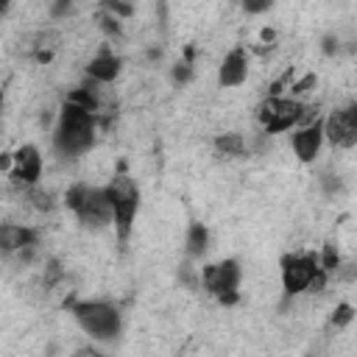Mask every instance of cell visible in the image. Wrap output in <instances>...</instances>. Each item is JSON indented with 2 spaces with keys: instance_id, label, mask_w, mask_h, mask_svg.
Masks as SVG:
<instances>
[{
  "instance_id": "obj_1",
  "label": "cell",
  "mask_w": 357,
  "mask_h": 357,
  "mask_svg": "<svg viewBox=\"0 0 357 357\" xmlns=\"http://www.w3.org/2000/svg\"><path fill=\"white\" fill-rule=\"evenodd\" d=\"M98 137V117L78 100H64L56 126H53V151L61 159H78L92 151Z\"/></svg>"
},
{
  "instance_id": "obj_2",
  "label": "cell",
  "mask_w": 357,
  "mask_h": 357,
  "mask_svg": "<svg viewBox=\"0 0 357 357\" xmlns=\"http://www.w3.org/2000/svg\"><path fill=\"white\" fill-rule=\"evenodd\" d=\"M64 206L75 215L84 229H106L112 226V204L106 184H86L75 181L64 192Z\"/></svg>"
},
{
  "instance_id": "obj_3",
  "label": "cell",
  "mask_w": 357,
  "mask_h": 357,
  "mask_svg": "<svg viewBox=\"0 0 357 357\" xmlns=\"http://www.w3.org/2000/svg\"><path fill=\"white\" fill-rule=\"evenodd\" d=\"M70 312H73L75 324L81 326V332L98 343H112L123 335V312L112 301H100V298L73 301Z\"/></svg>"
},
{
  "instance_id": "obj_4",
  "label": "cell",
  "mask_w": 357,
  "mask_h": 357,
  "mask_svg": "<svg viewBox=\"0 0 357 357\" xmlns=\"http://www.w3.org/2000/svg\"><path fill=\"white\" fill-rule=\"evenodd\" d=\"M326 271L321 268V257L312 251H290L279 259V279L284 296H301L307 290H321L326 282Z\"/></svg>"
},
{
  "instance_id": "obj_5",
  "label": "cell",
  "mask_w": 357,
  "mask_h": 357,
  "mask_svg": "<svg viewBox=\"0 0 357 357\" xmlns=\"http://www.w3.org/2000/svg\"><path fill=\"white\" fill-rule=\"evenodd\" d=\"M106 192H109V204H112V229H114L117 240L126 243L134 231V220H137L139 204H142L139 184L128 173L120 170L112 181H106Z\"/></svg>"
},
{
  "instance_id": "obj_6",
  "label": "cell",
  "mask_w": 357,
  "mask_h": 357,
  "mask_svg": "<svg viewBox=\"0 0 357 357\" xmlns=\"http://www.w3.org/2000/svg\"><path fill=\"white\" fill-rule=\"evenodd\" d=\"M304 100H296L290 95H268L257 106V123L262 134H284L301 126L304 117Z\"/></svg>"
},
{
  "instance_id": "obj_7",
  "label": "cell",
  "mask_w": 357,
  "mask_h": 357,
  "mask_svg": "<svg viewBox=\"0 0 357 357\" xmlns=\"http://www.w3.org/2000/svg\"><path fill=\"white\" fill-rule=\"evenodd\" d=\"M240 282H243V268L237 259H220L212 262L201 271V284L209 296H215L223 307L237 304L240 298Z\"/></svg>"
},
{
  "instance_id": "obj_8",
  "label": "cell",
  "mask_w": 357,
  "mask_h": 357,
  "mask_svg": "<svg viewBox=\"0 0 357 357\" xmlns=\"http://www.w3.org/2000/svg\"><path fill=\"white\" fill-rule=\"evenodd\" d=\"M324 131H326V142L332 148H354L357 145V100L335 106L332 112L324 114Z\"/></svg>"
},
{
  "instance_id": "obj_9",
  "label": "cell",
  "mask_w": 357,
  "mask_h": 357,
  "mask_svg": "<svg viewBox=\"0 0 357 357\" xmlns=\"http://www.w3.org/2000/svg\"><path fill=\"white\" fill-rule=\"evenodd\" d=\"M324 145H326L324 117H321V120H315V123H310V126H298V128H293V131H290V148H293L296 159H298V162H304V165L315 162Z\"/></svg>"
},
{
  "instance_id": "obj_10",
  "label": "cell",
  "mask_w": 357,
  "mask_h": 357,
  "mask_svg": "<svg viewBox=\"0 0 357 357\" xmlns=\"http://www.w3.org/2000/svg\"><path fill=\"white\" fill-rule=\"evenodd\" d=\"M42 153L36 145H20L11 156V167H8V176L22 184V190L28 187H39V178H42Z\"/></svg>"
},
{
  "instance_id": "obj_11",
  "label": "cell",
  "mask_w": 357,
  "mask_h": 357,
  "mask_svg": "<svg viewBox=\"0 0 357 357\" xmlns=\"http://www.w3.org/2000/svg\"><path fill=\"white\" fill-rule=\"evenodd\" d=\"M248 64H251L248 50H245V47H231V50L223 56L220 67H218V84H220L223 89L240 86V84L248 78Z\"/></svg>"
},
{
  "instance_id": "obj_12",
  "label": "cell",
  "mask_w": 357,
  "mask_h": 357,
  "mask_svg": "<svg viewBox=\"0 0 357 357\" xmlns=\"http://www.w3.org/2000/svg\"><path fill=\"white\" fill-rule=\"evenodd\" d=\"M36 243H39V231L25 223H3L0 226V248L6 257L36 248Z\"/></svg>"
},
{
  "instance_id": "obj_13",
  "label": "cell",
  "mask_w": 357,
  "mask_h": 357,
  "mask_svg": "<svg viewBox=\"0 0 357 357\" xmlns=\"http://www.w3.org/2000/svg\"><path fill=\"white\" fill-rule=\"evenodd\" d=\"M120 70H123V59H120L117 53H112V50H103V53H98V56L89 59V64H86V78H89L92 84L103 86V84H112V81L120 75Z\"/></svg>"
},
{
  "instance_id": "obj_14",
  "label": "cell",
  "mask_w": 357,
  "mask_h": 357,
  "mask_svg": "<svg viewBox=\"0 0 357 357\" xmlns=\"http://www.w3.org/2000/svg\"><path fill=\"white\" fill-rule=\"evenodd\" d=\"M215 151H218V156H223V159H240V156L248 153V142H245L243 134L226 131V134H218V137H215Z\"/></svg>"
},
{
  "instance_id": "obj_15",
  "label": "cell",
  "mask_w": 357,
  "mask_h": 357,
  "mask_svg": "<svg viewBox=\"0 0 357 357\" xmlns=\"http://www.w3.org/2000/svg\"><path fill=\"white\" fill-rule=\"evenodd\" d=\"M206 245H209V229L204 223H190V229H187V254L192 259H198V257H204Z\"/></svg>"
},
{
  "instance_id": "obj_16",
  "label": "cell",
  "mask_w": 357,
  "mask_h": 357,
  "mask_svg": "<svg viewBox=\"0 0 357 357\" xmlns=\"http://www.w3.org/2000/svg\"><path fill=\"white\" fill-rule=\"evenodd\" d=\"M25 192H28V198L33 201L36 209H42V212H50V209H53V195H50L47 190H42V187H28Z\"/></svg>"
},
{
  "instance_id": "obj_17",
  "label": "cell",
  "mask_w": 357,
  "mask_h": 357,
  "mask_svg": "<svg viewBox=\"0 0 357 357\" xmlns=\"http://www.w3.org/2000/svg\"><path fill=\"white\" fill-rule=\"evenodd\" d=\"M318 257H321V268H324L326 273H332V271L337 268V262H340V257H337V251H335V245H332V243H326L324 254H318Z\"/></svg>"
},
{
  "instance_id": "obj_18",
  "label": "cell",
  "mask_w": 357,
  "mask_h": 357,
  "mask_svg": "<svg viewBox=\"0 0 357 357\" xmlns=\"http://www.w3.org/2000/svg\"><path fill=\"white\" fill-rule=\"evenodd\" d=\"M310 86H315V75L310 73V75H304L301 81H296V84H290L287 89H290V98H296L298 100V95H304V92H310Z\"/></svg>"
},
{
  "instance_id": "obj_19",
  "label": "cell",
  "mask_w": 357,
  "mask_h": 357,
  "mask_svg": "<svg viewBox=\"0 0 357 357\" xmlns=\"http://www.w3.org/2000/svg\"><path fill=\"white\" fill-rule=\"evenodd\" d=\"M351 318H354V307H351V304H337V310H335V315H332V324H335V326H346Z\"/></svg>"
},
{
  "instance_id": "obj_20",
  "label": "cell",
  "mask_w": 357,
  "mask_h": 357,
  "mask_svg": "<svg viewBox=\"0 0 357 357\" xmlns=\"http://www.w3.org/2000/svg\"><path fill=\"white\" fill-rule=\"evenodd\" d=\"M70 3H59V6H53V17H59V14H70Z\"/></svg>"
},
{
  "instance_id": "obj_21",
  "label": "cell",
  "mask_w": 357,
  "mask_h": 357,
  "mask_svg": "<svg viewBox=\"0 0 357 357\" xmlns=\"http://www.w3.org/2000/svg\"><path fill=\"white\" fill-rule=\"evenodd\" d=\"M268 3H245V11H265Z\"/></svg>"
},
{
  "instance_id": "obj_22",
  "label": "cell",
  "mask_w": 357,
  "mask_h": 357,
  "mask_svg": "<svg viewBox=\"0 0 357 357\" xmlns=\"http://www.w3.org/2000/svg\"><path fill=\"white\" fill-rule=\"evenodd\" d=\"M304 357H318V351H310V354H304Z\"/></svg>"
}]
</instances>
